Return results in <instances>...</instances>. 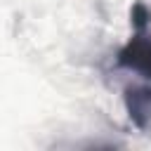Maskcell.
Here are the masks:
<instances>
[{
  "mask_svg": "<svg viewBox=\"0 0 151 151\" xmlns=\"http://www.w3.org/2000/svg\"><path fill=\"white\" fill-rule=\"evenodd\" d=\"M116 61H118V66L137 71V73H142L144 78L151 80V38L137 33L134 38H130L120 47Z\"/></svg>",
  "mask_w": 151,
  "mask_h": 151,
  "instance_id": "obj_1",
  "label": "cell"
},
{
  "mask_svg": "<svg viewBox=\"0 0 151 151\" xmlns=\"http://www.w3.org/2000/svg\"><path fill=\"white\" fill-rule=\"evenodd\" d=\"M123 99H125V109L130 113V120L139 130H146L151 125V87L149 85L125 87Z\"/></svg>",
  "mask_w": 151,
  "mask_h": 151,
  "instance_id": "obj_2",
  "label": "cell"
},
{
  "mask_svg": "<svg viewBox=\"0 0 151 151\" xmlns=\"http://www.w3.org/2000/svg\"><path fill=\"white\" fill-rule=\"evenodd\" d=\"M149 21H151L149 7L144 2H134V7H132V26L137 28V33H144V28L149 26Z\"/></svg>",
  "mask_w": 151,
  "mask_h": 151,
  "instance_id": "obj_3",
  "label": "cell"
}]
</instances>
